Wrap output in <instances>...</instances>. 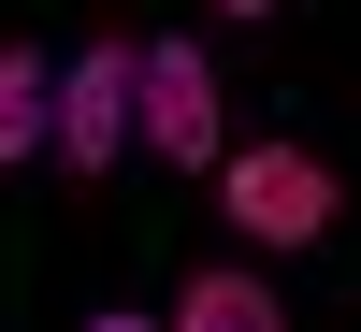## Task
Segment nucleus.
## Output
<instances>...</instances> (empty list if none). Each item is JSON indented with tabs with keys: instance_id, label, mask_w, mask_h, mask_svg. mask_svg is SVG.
<instances>
[{
	"instance_id": "f257e3e1",
	"label": "nucleus",
	"mask_w": 361,
	"mask_h": 332,
	"mask_svg": "<svg viewBox=\"0 0 361 332\" xmlns=\"http://www.w3.org/2000/svg\"><path fill=\"white\" fill-rule=\"evenodd\" d=\"M217 202H231V231H246L260 260H289V246H318V231L347 217V188H333V159H318V145H289V130H260V145H231V159H217Z\"/></svg>"
},
{
	"instance_id": "f03ea898",
	"label": "nucleus",
	"mask_w": 361,
	"mask_h": 332,
	"mask_svg": "<svg viewBox=\"0 0 361 332\" xmlns=\"http://www.w3.org/2000/svg\"><path fill=\"white\" fill-rule=\"evenodd\" d=\"M231 87H217V58L202 44H145V87H130V116H145V159H173V173H217L231 159Z\"/></svg>"
},
{
	"instance_id": "7ed1b4c3",
	"label": "nucleus",
	"mask_w": 361,
	"mask_h": 332,
	"mask_svg": "<svg viewBox=\"0 0 361 332\" xmlns=\"http://www.w3.org/2000/svg\"><path fill=\"white\" fill-rule=\"evenodd\" d=\"M130 87H145V44H73V58H58V145H44V159L116 173V145H130Z\"/></svg>"
},
{
	"instance_id": "20e7f679",
	"label": "nucleus",
	"mask_w": 361,
	"mask_h": 332,
	"mask_svg": "<svg viewBox=\"0 0 361 332\" xmlns=\"http://www.w3.org/2000/svg\"><path fill=\"white\" fill-rule=\"evenodd\" d=\"M173 318H188V332H275L289 304H275V275H260V260H202V275L173 289Z\"/></svg>"
},
{
	"instance_id": "39448f33",
	"label": "nucleus",
	"mask_w": 361,
	"mask_h": 332,
	"mask_svg": "<svg viewBox=\"0 0 361 332\" xmlns=\"http://www.w3.org/2000/svg\"><path fill=\"white\" fill-rule=\"evenodd\" d=\"M44 145H58V58L0 44V159H44Z\"/></svg>"
},
{
	"instance_id": "423d86ee",
	"label": "nucleus",
	"mask_w": 361,
	"mask_h": 332,
	"mask_svg": "<svg viewBox=\"0 0 361 332\" xmlns=\"http://www.w3.org/2000/svg\"><path fill=\"white\" fill-rule=\"evenodd\" d=\"M217 15H275V0H217Z\"/></svg>"
}]
</instances>
